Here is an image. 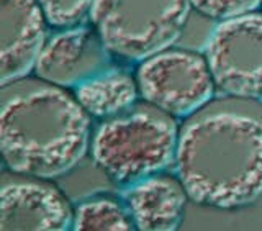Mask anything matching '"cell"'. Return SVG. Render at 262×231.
<instances>
[{"label":"cell","mask_w":262,"mask_h":231,"mask_svg":"<svg viewBox=\"0 0 262 231\" xmlns=\"http://www.w3.org/2000/svg\"><path fill=\"white\" fill-rule=\"evenodd\" d=\"M187 197L180 179L154 174L129 184L123 202L138 229L170 231L182 221Z\"/></svg>","instance_id":"10"},{"label":"cell","mask_w":262,"mask_h":231,"mask_svg":"<svg viewBox=\"0 0 262 231\" xmlns=\"http://www.w3.org/2000/svg\"><path fill=\"white\" fill-rule=\"evenodd\" d=\"M74 221L68 199L46 179L4 176L0 192V229L64 231Z\"/></svg>","instance_id":"7"},{"label":"cell","mask_w":262,"mask_h":231,"mask_svg":"<svg viewBox=\"0 0 262 231\" xmlns=\"http://www.w3.org/2000/svg\"><path fill=\"white\" fill-rule=\"evenodd\" d=\"M108 49L97 35L85 28H69L48 39L36 59L39 79L59 87H77L105 71Z\"/></svg>","instance_id":"9"},{"label":"cell","mask_w":262,"mask_h":231,"mask_svg":"<svg viewBox=\"0 0 262 231\" xmlns=\"http://www.w3.org/2000/svg\"><path fill=\"white\" fill-rule=\"evenodd\" d=\"M207 61L226 95L262 100V13L220 22L208 39Z\"/></svg>","instance_id":"6"},{"label":"cell","mask_w":262,"mask_h":231,"mask_svg":"<svg viewBox=\"0 0 262 231\" xmlns=\"http://www.w3.org/2000/svg\"><path fill=\"white\" fill-rule=\"evenodd\" d=\"M90 121L76 97L43 79H16L0 92V148L15 174L59 177L84 158Z\"/></svg>","instance_id":"2"},{"label":"cell","mask_w":262,"mask_h":231,"mask_svg":"<svg viewBox=\"0 0 262 231\" xmlns=\"http://www.w3.org/2000/svg\"><path fill=\"white\" fill-rule=\"evenodd\" d=\"M46 18L39 0H0V82L35 69L45 46Z\"/></svg>","instance_id":"8"},{"label":"cell","mask_w":262,"mask_h":231,"mask_svg":"<svg viewBox=\"0 0 262 231\" xmlns=\"http://www.w3.org/2000/svg\"><path fill=\"white\" fill-rule=\"evenodd\" d=\"M179 127L176 117L147 103H135L98 127L92 156L106 176L133 184L164 171L176 161Z\"/></svg>","instance_id":"3"},{"label":"cell","mask_w":262,"mask_h":231,"mask_svg":"<svg viewBox=\"0 0 262 231\" xmlns=\"http://www.w3.org/2000/svg\"><path fill=\"white\" fill-rule=\"evenodd\" d=\"M262 0H190L196 12L215 20H229L254 12Z\"/></svg>","instance_id":"14"},{"label":"cell","mask_w":262,"mask_h":231,"mask_svg":"<svg viewBox=\"0 0 262 231\" xmlns=\"http://www.w3.org/2000/svg\"><path fill=\"white\" fill-rule=\"evenodd\" d=\"M138 82L120 71H102L76 87V98L89 115L110 118L136 103Z\"/></svg>","instance_id":"11"},{"label":"cell","mask_w":262,"mask_h":231,"mask_svg":"<svg viewBox=\"0 0 262 231\" xmlns=\"http://www.w3.org/2000/svg\"><path fill=\"white\" fill-rule=\"evenodd\" d=\"M72 226L77 231H129L135 223L125 205L110 199H95L74 212Z\"/></svg>","instance_id":"12"},{"label":"cell","mask_w":262,"mask_h":231,"mask_svg":"<svg viewBox=\"0 0 262 231\" xmlns=\"http://www.w3.org/2000/svg\"><path fill=\"white\" fill-rule=\"evenodd\" d=\"M176 167L192 200L236 208L262 194V102L226 95L179 131Z\"/></svg>","instance_id":"1"},{"label":"cell","mask_w":262,"mask_h":231,"mask_svg":"<svg viewBox=\"0 0 262 231\" xmlns=\"http://www.w3.org/2000/svg\"><path fill=\"white\" fill-rule=\"evenodd\" d=\"M46 22L54 28H76L92 13L94 0H39Z\"/></svg>","instance_id":"13"},{"label":"cell","mask_w":262,"mask_h":231,"mask_svg":"<svg viewBox=\"0 0 262 231\" xmlns=\"http://www.w3.org/2000/svg\"><path fill=\"white\" fill-rule=\"evenodd\" d=\"M190 7V0H94L90 16L112 54L143 61L180 36Z\"/></svg>","instance_id":"4"},{"label":"cell","mask_w":262,"mask_h":231,"mask_svg":"<svg viewBox=\"0 0 262 231\" xmlns=\"http://www.w3.org/2000/svg\"><path fill=\"white\" fill-rule=\"evenodd\" d=\"M136 82L147 103L184 118L207 105L216 86L208 61L180 49H164L143 59Z\"/></svg>","instance_id":"5"}]
</instances>
